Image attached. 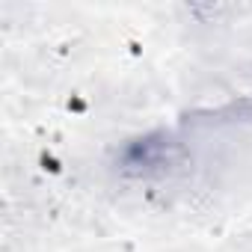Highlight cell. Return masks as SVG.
<instances>
[{
  "label": "cell",
  "mask_w": 252,
  "mask_h": 252,
  "mask_svg": "<svg viewBox=\"0 0 252 252\" xmlns=\"http://www.w3.org/2000/svg\"><path fill=\"white\" fill-rule=\"evenodd\" d=\"M184 160L187 149L181 140H175L166 131H152L125 143L116 158V166L128 178H166L175 169H181Z\"/></svg>",
  "instance_id": "cell-1"
}]
</instances>
